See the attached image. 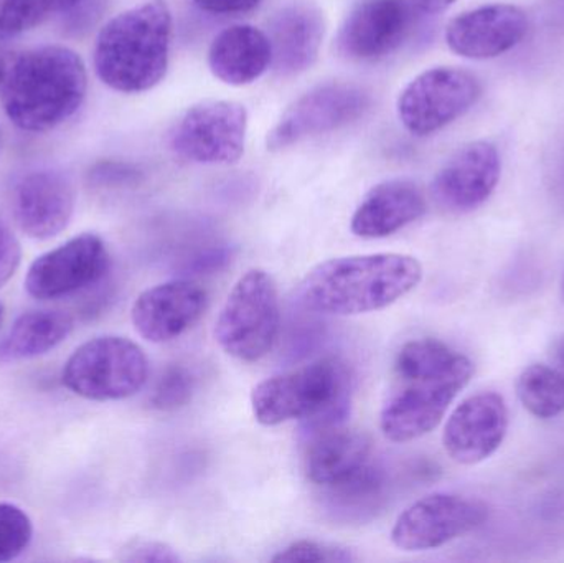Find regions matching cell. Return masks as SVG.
<instances>
[{
    "label": "cell",
    "mask_w": 564,
    "mask_h": 563,
    "mask_svg": "<svg viewBox=\"0 0 564 563\" xmlns=\"http://www.w3.org/2000/svg\"><path fill=\"white\" fill-rule=\"evenodd\" d=\"M473 376V360L441 340L404 344L394 359L393 383L381 407V432L394 443L413 442L433 432Z\"/></svg>",
    "instance_id": "obj_1"
},
{
    "label": "cell",
    "mask_w": 564,
    "mask_h": 563,
    "mask_svg": "<svg viewBox=\"0 0 564 563\" xmlns=\"http://www.w3.org/2000/svg\"><path fill=\"white\" fill-rule=\"evenodd\" d=\"M421 280L423 267L410 255H351L312 268L299 284L297 296L312 313L358 316L391 306Z\"/></svg>",
    "instance_id": "obj_2"
},
{
    "label": "cell",
    "mask_w": 564,
    "mask_h": 563,
    "mask_svg": "<svg viewBox=\"0 0 564 563\" xmlns=\"http://www.w3.org/2000/svg\"><path fill=\"white\" fill-rule=\"evenodd\" d=\"M88 76L78 53L46 45L12 53L0 83L7 118L26 132H46L85 101Z\"/></svg>",
    "instance_id": "obj_3"
},
{
    "label": "cell",
    "mask_w": 564,
    "mask_h": 563,
    "mask_svg": "<svg viewBox=\"0 0 564 563\" xmlns=\"http://www.w3.org/2000/svg\"><path fill=\"white\" fill-rule=\"evenodd\" d=\"M172 13L165 0H149L109 20L96 39V75L119 93L154 88L167 73Z\"/></svg>",
    "instance_id": "obj_4"
},
{
    "label": "cell",
    "mask_w": 564,
    "mask_h": 563,
    "mask_svg": "<svg viewBox=\"0 0 564 563\" xmlns=\"http://www.w3.org/2000/svg\"><path fill=\"white\" fill-rule=\"evenodd\" d=\"M351 389L347 364L325 357L258 383L251 393V410L261 425L302 420L311 433L344 425L350 413Z\"/></svg>",
    "instance_id": "obj_5"
},
{
    "label": "cell",
    "mask_w": 564,
    "mask_h": 563,
    "mask_svg": "<svg viewBox=\"0 0 564 563\" xmlns=\"http://www.w3.org/2000/svg\"><path fill=\"white\" fill-rule=\"evenodd\" d=\"M280 327L276 281L268 271L253 268L228 294L215 324V339L234 359L258 362L273 350Z\"/></svg>",
    "instance_id": "obj_6"
},
{
    "label": "cell",
    "mask_w": 564,
    "mask_h": 563,
    "mask_svg": "<svg viewBox=\"0 0 564 563\" xmlns=\"http://www.w3.org/2000/svg\"><path fill=\"white\" fill-rule=\"evenodd\" d=\"M149 359L141 346L119 336H102L79 346L63 367V386L91 402L131 399L144 389Z\"/></svg>",
    "instance_id": "obj_7"
},
{
    "label": "cell",
    "mask_w": 564,
    "mask_h": 563,
    "mask_svg": "<svg viewBox=\"0 0 564 563\" xmlns=\"http://www.w3.org/2000/svg\"><path fill=\"white\" fill-rule=\"evenodd\" d=\"M457 0H364L338 33V50L355 62H377L397 52L417 26Z\"/></svg>",
    "instance_id": "obj_8"
},
{
    "label": "cell",
    "mask_w": 564,
    "mask_h": 563,
    "mask_svg": "<svg viewBox=\"0 0 564 563\" xmlns=\"http://www.w3.org/2000/svg\"><path fill=\"white\" fill-rule=\"evenodd\" d=\"M482 86L476 75L456 66H436L413 79L398 99V116L414 136H430L466 115Z\"/></svg>",
    "instance_id": "obj_9"
},
{
    "label": "cell",
    "mask_w": 564,
    "mask_h": 563,
    "mask_svg": "<svg viewBox=\"0 0 564 563\" xmlns=\"http://www.w3.org/2000/svg\"><path fill=\"white\" fill-rule=\"evenodd\" d=\"M248 112L235 101H204L184 112L169 144L178 158L197 164H234L243 155Z\"/></svg>",
    "instance_id": "obj_10"
},
{
    "label": "cell",
    "mask_w": 564,
    "mask_h": 563,
    "mask_svg": "<svg viewBox=\"0 0 564 563\" xmlns=\"http://www.w3.org/2000/svg\"><path fill=\"white\" fill-rule=\"evenodd\" d=\"M109 268L111 258L102 238L95 234L78 235L30 264L25 290L39 301L75 296L102 283Z\"/></svg>",
    "instance_id": "obj_11"
},
{
    "label": "cell",
    "mask_w": 564,
    "mask_h": 563,
    "mask_svg": "<svg viewBox=\"0 0 564 563\" xmlns=\"http://www.w3.org/2000/svg\"><path fill=\"white\" fill-rule=\"evenodd\" d=\"M487 516L489 509L477 499L434 492L398 516L391 542L404 552L433 551L479 528Z\"/></svg>",
    "instance_id": "obj_12"
},
{
    "label": "cell",
    "mask_w": 564,
    "mask_h": 563,
    "mask_svg": "<svg viewBox=\"0 0 564 563\" xmlns=\"http://www.w3.org/2000/svg\"><path fill=\"white\" fill-rule=\"evenodd\" d=\"M370 93L351 83H327L302 95L268 136V148L281 151L312 136L351 124L370 108Z\"/></svg>",
    "instance_id": "obj_13"
},
{
    "label": "cell",
    "mask_w": 564,
    "mask_h": 563,
    "mask_svg": "<svg viewBox=\"0 0 564 563\" xmlns=\"http://www.w3.org/2000/svg\"><path fill=\"white\" fill-rule=\"evenodd\" d=\"M12 215L17 227L33 240L62 234L75 212V191L63 172L39 169L13 184Z\"/></svg>",
    "instance_id": "obj_14"
},
{
    "label": "cell",
    "mask_w": 564,
    "mask_h": 563,
    "mask_svg": "<svg viewBox=\"0 0 564 563\" xmlns=\"http://www.w3.org/2000/svg\"><path fill=\"white\" fill-rule=\"evenodd\" d=\"M207 303V291L200 284L172 280L142 291L132 304L131 320L142 339L172 343L200 321Z\"/></svg>",
    "instance_id": "obj_15"
},
{
    "label": "cell",
    "mask_w": 564,
    "mask_h": 563,
    "mask_svg": "<svg viewBox=\"0 0 564 563\" xmlns=\"http://www.w3.org/2000/svg\"><path fill=\"white\" fill-rule=\"evenodd\" d=\"M502 162L496 145L474 141L454 152L437 172L433 195L441 207L453 214H467L489 201L499 184Z\"/></svg>",
    "instance_id": "obj_16"
},
{
    "label": "cell",
    "mask_w": 564,
    "mask_h": 563,
    "mask_svg": "<svg viewBox=\"0 0 564 563\" xmlns=\"http://www.w3.org/2000/svg\"><path fill=\"white\" fill-rule=\"evenodd\" d=\"M509 409L499 393L482 392L464 400L444 429V448L459 465H477L494 455L506 440Z\"/></svg>",
    "instance_id": "obj_17"
},
{
    "label": "cell",
    "mask_w": 564,
    "mask_h": 563,
    "mask_svg": "<svg viewBox=\"0 0 564 563\" xmlns=\"http://www.w3.org/2000/svg\"><path fill=\"white\" fill-rule=\"evenodd\" d=\"M529 32L525 10L510 3H489L460 13L446 29V43L456 55L490 59L516 48Z\"/></svg>",
    "instance_id": "obj_18"
},
{
    "label": "cell",
    "mask_w": 564,
    "mask_h": 563,
    "mask_svg": "<svg viewBox=\"0 0 564 563\" xmlns=\"http://www.w3.org/2000/svg\"><path fill=\"white\" fill-rule=\"evenodd\" d=\"M373 462L370 439L364 433L344 425L308 433L304 472L308 481L322 491L350 481Z\"/></svg>",
    "instance_id": "obj_19"
},
{
    "label": "cell",
    "mask_w": 564,
    "mask_h": 563,
    "mask_svg": "<svg viewBox=\"0 0 564 563\" xmlns=\"http://www.w3.org/2000/svg\"><path fill=\"white\" fill-rule=\"evenodd\" d=\"M426 198L414 182L391 178L375 185L358 205L350 228L360 238H384L420 220Z\"/></svg>",
    "instance_id": "obj_20"
},
{
    "label": "cell",
    "mask_w": 564,
    "mask_h": 563,
    "mask_svg": "<svg viewBox=\"0 0 564 563\" xmlns=\"http://www.w3.org/2000/svg\"><path fill=\"white\" fill-rule=\"evenodd\" d=\"M324 15L311 2H292L271 20L273 68L282 76L311 68L324 40Z\"/></svg>",
    "instance_id": "obj_21"
},
{
    "label": "cell",
    "mask_w": 564,
    "mask_h": 563,
    "mask_svg": "<svg viewBox=\"0 0 564 563\" xmlns=\"http://www.w3.org/2000/svg\"><path fill=\"white\" fill-rule=\"evenodd\" d=\"M273 62L270 36L253 25L228 26L215 36L208 52L212 73L227 85L257 82Z\"/></svg>",
    "instance_id": "obj_22"
},
{
    "label": "cell",
    "mask_w": 564,
    "mask_h": 563,
    "mask_svg": "<svg viewBox=\"0 0 564 563\" xmlns=\"http://www.w3.org/2000/svg\"><path fill=\"white\" fill-rule=\"evenodd\" d=\"M75 329V320L65 311H30L17 317L0 340V362H19L45 356Z\"/></svg>",
    "instance_id": "obj_23"
},
{
    "label": "cell",
    "mask_w": 564,
    "mask_h": 563,
    "mask_svg": "<svg viewBox=\"0 0 564 563\" xmlns=\"http://www.w3.org/2000/svg\"><path fill=\"white\" fill-rule=\"evenodd\" d=\"M387 485L384 469L373 462L350 481L324 489L322 498L325 499L328 511L348 521L364 519V516L371 515L383 505Z\"/></svg>",
    "instance_id": "obj_24"
},
{
    "label": "cell",
    "mask_w": 564,
    "mask_h": 563,
    "mask_svg": "<svg viewBox=\"0 0 564 563\" xmlns=\"http://www.w3.org/2000/svg\"><path fill=\"white\" fill-rule=\"evenodd\" d=\"M517 393L536 419L550 420L564 413V373L553 367L535 364L523 370Z\"/></svg>",
    "instance_id": "obj_25"
},
{
    "label": "cell",
    "mask_w": 564,
    "mask_h": 563,
    "mask_svg": "<svg viewBox=\"0 0 564 563\" xmlns=\"http://www.w3.org/2000/svg\"><path fill=\"white\" fill-rule=\"evenodd\" d=\"M33 539L32 519L19 506L0 502V563L19 559Z\"/></svg>",
    "instance_id": "obj_26"
},
{
    "label": "cell",
    "mask_w": 564,
    "mask_h": 563,
    "mask_svg": "<svg viewBox=\"0 0 564 563\" xmlns=\"http://www.w3.org/2000/svg\"><path fill=\"white\" fill-rule=\"evenodd\" d=\"M197 379L184 366H169L155 383L151 405L161 412H174L191 402Z\"/></svg>",
    "instance_id": "obj_27"
},
{
    "label": "cell",
    "mask_w": 564,
    "mask_h": 563,
    "mask_svg": "<svg viewBox=\"0 0 564 563\" xmlns=\"http://www.w3.org/2000/svg\"><path fill=\"white\" fill-rule=\"evenodd\" d=\"M53 10L52 0H2L0 3V33L19 35L39 25Z\"/></svg>",
    "instance_id": "obj_28"
},
{
    "label": "cell",
    "mask_w": 564,
    "mask_h": 563,
    "mask_svg": "<svg viewBox=\"0 0 564 563\" xmlns=\"http://www.w3.org/2000/svg\"><path fill=\"white\" fill-rule=\"evenodd\" d=\"M357 561L348 549L317 541H295L273 557L276 563H350Z\"/></svg>",
    "instance_id": "obj_29"
},
{
    "label": "cell",
    "mask_w": 564,
    "mask_h": 563,
    "mask_svg": "<svg viewBox=\"0 0 564 563\" xmlns=\"http://www.w3.org/2000/svg\"><path fill=\"white\" fill-rule=\"evenodd\" d=\"M88 177L93 185L101 188L132 187L142 181V174L138 167L115 161H105L93 165Z\"/></svg>",
    "instance_id": "obj_30"
},
{
    "label": "cell",
    "mask_w": 564,
    "mask_h": 563,
    "mask_svg": "<svg viewBox=\"0 0 564 563\" xmlns=\"http://www.w3.org/2000/svg\"><path fill=\"white\" fill-rule=\"evenodd\" d=\"M121 561L144 563L181 562V555L175 549L164 542L135 541L122 549Z\"/></svg>",
    "instance_id": "obj_31"
},
{
    "label": "cell",
    "mask_w": 564,
    "mask_h": 563,
    "mask_svg": "<svg viewBox=\"0 0 564 563\" xmlns=\"http://www.w3.org/2000/svg\"><path fill=\"white\" fill-rule=\"evenodd\" d=\"M22 261V248L15 235L0 221V288L9 283L10 278L19 270Z\"/></svg>",
    "instance_id": "obj_32"
},
{
    "label": "cell",
    "mask_w": 564,
    "mask_h": 563,
    "mask_svg": "<svg viewBox=\"0 0 564 563\" xmlns=\"http://www.w3.org/2000/svg\"><path fill=\"white\" fill-rule=\"evenodd\" d=\"M198 9L217 15H231V13H245L257 9L261 0H194Z\"/></svg>",
    "instance_id": "obj_33"
},
{
    "label": "cell",
    "mask_w": 564,
    "mask_h": 563,
    "mask_svg": "<svg viewBox=\"0 0 564 563\" xmlns=\"http://www.w3.org/2000/svg\"><path fill=\"white\" fill-rule=\"evenodd\" d=\"M82 2H85V0H52L55 12H66V10L75 9Z\"/></svg>",
    "instance_id": "obj_34"
},
{
    "label": "cell",
    "mask_w": 564,
    "mask_h": 563,
    "mask_svg": "<svg viewBox=\"0 0 564 563\" xmlns=\"http://www.w3.org/2000/svg\"><path fill=\"white\" fill-rule=\"evenodd\" d=\"M10 58H12V52H0V83H2L3 76H6Z\"/></svg>",
    "instance_id": "obj_35"
},
{
    "label": "cell",
    "mask_w": 564,
    "mask_h": 563,
    "mask_svg": "<svg viewBox=\"0 0 564 563\" xmlns=\"http://www.w3.org/2000/svg\"><path fill=\"white\" fill-rule=\"evenodd\" d=\"M553 356H555L556 362L564 367V337L553 347Z\"/></svg>",
    "instance_id": "obj_36"
},
{
    "label": "cell",
    "mask_w": 564,
    "mask_h": 563,
    "mask_svg": "<svg viewBox=\"0 0 564 563\" xmlns=\"http://www.w3.org/2000/svg\"><path fill=\"white\" fill-rule=\"evenodd\" d=\"M3 317H6V310H3V304L0 303V327H2Z\"/></svg>",
    "instance_id": "obj_37"
},
{
    "label": "cell",
    "mask_w": 564,
    "mask_h": 563,
    "mask_svg": "<svg viewBox=\"0 0 564 563\" xmlns=\"http://www.w3.org/2000/svg\"><path fill=\"white\" fill-rule=\"evenodd\" d=\"M562 293H563V297H564V274H563V280H562Z\"/></svg>",
    "instance_id": "obj_38"
}]
</instances>
